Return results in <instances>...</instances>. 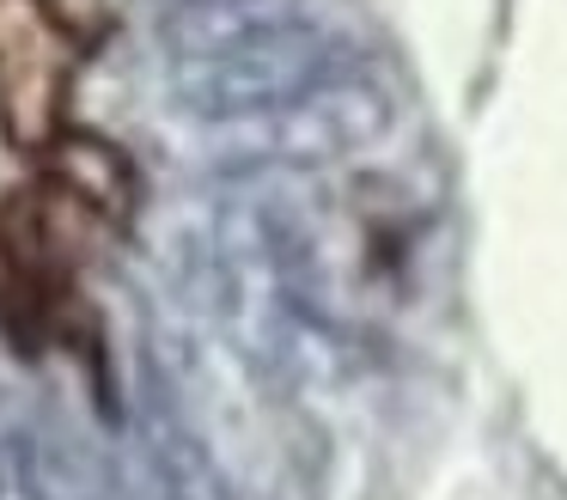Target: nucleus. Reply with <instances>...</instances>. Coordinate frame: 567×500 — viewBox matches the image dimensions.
I'll list each match as a JSON object with an SVG mask.
<instances>
[{"label": "nucleus", "mask_w": 567, "mask_h": 500, "mask_svg": "<svg viewBox=\"0 0 567 500\" xmlns=\"http://www.w3.org/2000/svg\"><path fill=\"white\" fill-rule=\"evenodd\" d=\"M80 68L74 24L55 0H0V129L13 146L62 141L68 85Z\"/></svg>", "instance_id": "f257e3e1"}, {"label": "nucleus", "mask_w": 567, "mask_h": 500, "mask_svg": "<svg viewBox=\"0 0 567 500\" xmlns=\"http://www.w3.org/2000/svg\"><path fill=\"white\" fill-rule=\"evenodd\" d=\"M323 73H330V37L287 19V24H262V31L238 37V43L196 55L184 73V98L196 110H208V116H226V110H287Z\"/></svg>", "instance_id": "f03ea898"}, {"label": "nucleus", "mask_w": 567, "mask_h": 500, "mask_svg": "<svg viewBox=\"0 0 567 500\" xmlns=\"http://www.w3.org/2000/svg\"><path fill=\"white\" fill-rule=\"evenodd\" d=\"M384 129V98L372 85H323V98H299L287 104V146L306 159L354 153Z\"/></svg>", "instance_id": "7ed1b4c3"}, {"label": "nucleus", "mask_w": 567, "mask_h": 500, "mask_svg": "<svg viewBox=\"0 0 567 500\" xmlns=\"http://www.w3.org/2000/svg\"><path fill=\"white\" fill-rule=\"evenodd\" d=\"M13 494L19 500H92V482L62 439L25 433L13 446Z\"/></svg>", "instance_id": "20e7f679"}]
</instances>
